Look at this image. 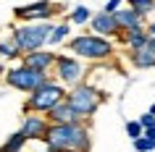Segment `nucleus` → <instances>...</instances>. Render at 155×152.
Listing matches in <instances>:
<instances>
[{"label": "nucleus", "instance_id": "0eeeda50", "mask_svg": "<svg viewBox=\"0 0 155 152\" xmlns=\"http://www.w3.org/2000/svg\"><path fill=\"white\" fill-rule=\"evenodd\" d=\"M13 13L24 24H29V21H45V18H50L55 13V5L50 0H40V3H32V5H24V8H13Z\"/></svg>", "mask_w": 155, "mask_h": 152}, {"label": "nucleus", "instance_id": "6ab92c4d", "mask_svg": "<svg viewBox=\"0 0 155 152\" xmlns=\"http://www.w3.org/2000/svg\"><path fill=\"white\" fill-rule=\"evenodd\" d=\"M74 21V24H87L92 18V13H90V8H84V5H79V8H74V13L68 16Z\"/></svg>", "mask_w": 155, "mask_h": 152}, {"label": "nucleus", "instance_id": "4be33fe9", "mask_svg": "<svg viewBox=\"0 0 155 152\" xmlns=\"http://www.w3.org/2000/svg\"><path fill=\"white\" fill-rule=\"evenodd\" d=\"M126 134H129L131 139H139V136H142V126H139L137 121H129V123H126Z\"/></svg>", "mask_w": 155, "mask_h": 152}, {"label": "nucleus", "instance_id": "423d86ee", "mask_svg": "<svg viewBox=\"0 0 155 152\" xmlns=\"http://www.w3.org/2000/svg\"><path fill=\"white\" fill-rule=\"evenodd\" d=\"M5 81H8L13 89H21V92H34L37 87H42L48 81V73L34 71V68H26V66H18L13 71H5Z\"/></svg>", "mask_w": 155, "mask_h": 152}, {"label": "nucleus", "instance_id": "bb28decb", "mask_svg": "<svg viewBox=\"0 0 155 152\" xmlns=\"http://www.w3.org/2000/svg\"><path fill=\"white\" fill-rule=\"evenodd\" d=\"M147 37H155V24H150V29H147Z\"/></svg>", "mask_w": 155, "mask_h": 152}, {"label": "nucleus", "instance_id": "a878e982", "mask_svg": "<svg viewBox=\"0 0 155 152\" xmlns=\"http://www.w3.org/2000/svg\"><path fill=\"white\" fill-rule=\"evenodd\" d=\"M142 136H147L150 142H155V128H147V131H142Z\"/></svg>", "mask_w": 155, "mask_h": 152}, {"label": "nucleus", "instance_id": "7ed1b4c3", "mask_svg": "<svg viewBox=\"0 0 155 152\" xmlns=\"http://www.w3.org/2000/svg\"><path fill=\"white\" fill-rule=\"evenodd\" d=\"M68 50L76 53L79 58H87V60H103V58L113 55V45L105 37H97V34H82V37L71 40Z\"/></svg>", "mask_w": 155, "mask_h": 152}, {"label": "nucleus", "instance_id": "f257e3e1", "mask_svg": "<svg viewBox=\"0 0 155 152\" xmlns=\"http://www.w3.org/2000/svg\"><path fill=\"white\" fill-rule=\"evenodd\" d=\"M42 142H48L50 152H87L90 150V134L79 123H66V126L50 123Z\"/></svg>", "mask_w": 155, "mask_h": 152}, {"label": "nucleus", "instance_id": "f3484780", "mask_svg": "<svg viewBox=\"0 0 155 152\" xmlns=\"http://www.w3.org/2000/svg\"><path fill=\"white\" fill-rule=\"evenodd\" d=\"M131 63L137 66V68H147V66H155V55H150L145 50H134L131 53Z\"/></svg>", "mask_w": 155, "mask_h": 152}, {"label": "nucleus", "instance_id": "9d476101", "mask_svg": "<svg viewBox=\"0 0 155 152\" xmlns=\"http://www.w3.org/2000/svg\"><path fill=\"white\" fill-rule=\"evenodd\" d=\"M48 123H58V126H66V123H76V113L71 110V105L66 102V100H61V102L55 105V108H50L48 110Z\"/></svg>", "mask_w": 155, "mask_h": 152}, {"label": "nucleus", "instance_id": "39448f33", "mask_svg": "<svg viewBox=\"0 0 155 152\" xmlns=\"http://www.w3.org/2000/svg\"><path fill=\"white\" fill-rule=\"evenodd\" d=\"M61 100H66V92L61 84L55 81H45L42 87H37L29 97V102H26V110H37V113H48L50 108H55Z\"/></svg>", "mask_w": 155, "mask_h": 152}, {"label": "nucleus", "instance_id": "ddd939ff", "mask_svg": "<svg viewBox=\"0 0 155 152\" xmlns=\"http://www.w3.org/2000/svg\"><path fill=\"white\" fill-rule=\"evenodd\" d=\"M113 18H116V24H118V32H129V29H139L142 26V18L134 13L131 8H124V11H116L113 13Z\"/></svg>", "mask_w": 155, "mask_h": 152}, {"label": "nucleus", "instance_id": "2eb2a0df", "mask_svg": "<svg viewBox=\"0 0 155 152\" xmlns=\"http://www.w3.org/2000/svg\"><path fill=\"white\" fill-rule=\"evenodd\" d=\"M129 8L134 11L139 18H145V16H150L155 11V0H129Z\"/></svg>", "mask_w": 155, "mask_h": 152}, {"label": "nucleus", "instance_id": "5701e85b", "mask_svg": "<svg viewBox=\"0 0 155 152\" xmlns=\"http://www.w3.org/2000/svg\"><path fill=\"white\" fill-rule=\"evenodd\" d=\"M142 128H155V115H150V113H145V115H139V121H137Z\"/></svg>", "mask_w": 155, "mask_h": 152}, {"label": "nucleus", "instance_id": "dca6fc26", "mask_svg": "<svg viewBox=\"0 0 155 152\" xmlns=\"http://www.w3.org/2000/svg\"><path fill=\"white\" fill-rule=\"evenodd\" d=\"M24 144H26V136L21 134V131H16L8 142L0 147V152H21V147H24Z\"/></svg>", "mask_w": 155, "mask_h": 152}, {"label": "nucleus", "instance_id": "cd10ccee", "mask_svg": "<svg viewBox=\"0 0 155 152\" xmlns=\"http://www.w3.org/2000/svg\"><path fill=\"white\" fill-rule=\"evenodd\" d=\"M45 152H50V150H45Z\"/></svg>", "mask_w": 155, "mask_h": 152}, {"label": "nucleus", "instance_id": "4468645a", "mask_svg": "<svg viewBox=\"0 0 155 152\" xmlns=\"http://www.w3.org/2000/svg\"><path fill=\"white\" fill-rule=\"evenodd\" d=\"M147 42V32L139 26V29H129V37H126V45H129L131 50H142Z\"/></svg>", "mask_w": 155, "mask_h": 152}, {"label": "nucleus", "instance_id": "f8f14e48", "mask_svg": "<svg viewBox=\"0 0 155 152\" xmlns=\"http://www.w3.org/2000/svg\"><path fill=\"white\" fill-rule=\"evenodd\" d=\"M92 29L97 32V37H113L118 34V24H116L113 13H97V16H92Z\"/></svg>", "mask_w": 155, "mask_h": 152}, {"label": "nucleus", "instance_id": "20e7f679", "mask_svg": "<svg viewBox=\"0 0 155 152\" xmlns=\"http://www.w3.org/2000/svg\"><path fill=\"white\" fill-rule=\"evenodd\" d=\"M66 102L71 105V110L76 113V118H87V115H92V113L100 108L103 95H100L95 87H90V84H79L71 95L66 97Z\"/></svg>", "mask_w": 155, "mask_h": 152}, {"label": "nucleus", "instance_id": "1a4fd4ad", "mask_svg": "<svg viewBox=\"0 0 155 152\" xmlns=\"http://www.w3.org/2000/svg\"><path fill=\"white\" fill-rule=\"evenodd\" d=\"M48 118H42V115H26L24 123H21V134L26 139H45L48 134Z\"/></svg>", "mask_w": 155, "mask_h": 152}, {"label": "nucleus", "instance_id": "f03ea898", "mask_svg": "<svg viewBox=\"0 0 155 152\" xmlns=\"http://www.w3.org/2000/svg\"><path fill=\"white\" fill-rule=\"evenodd\" d=\"M50 29L53 26L48 21H34V24H24L13 29V45L18 47V53H34V50H42L48 45Z\"/></svg>", "mask_w": 155, "mask_h": 152}, {"label": "nucleus", "instance_id": "9b49d317", "mask_svg": "<svg viewBox=\"0 0 155 152\" xmlns=\"http://www.w3.org/2000/svg\"><path fill=\"white\" fill-rule=\"evenodd\" d=\"M55 63V53H42V50H34V53H26L24 55V66L26 68H34V71L48 73V68Z\"/></svg>", "mask_w": 155, "mask_h": 152}, {"label": "nucleus", "instance_id": "b1692460", "mask_svg": "<svg viewBox=\"0 0 155 152\" xmlns=\"http://www.w3.org/2000/svg\"><path fill=\"white\" fill-rule=\"evenodd\" d=\"M118 5H121V0H108V3H105V13H116Z\"/></svg>", "mask_w": 155, "mask_h": 152}, {"label": "nucleus", "instance_id": "aec40b11", "mask_svg": "<svg viewBox=\"0 0 155 152\" xmlns=\"http://www.w3.org/2000/svg\"><path fill=\"white\" fill-rule=\"evenodd\" d=\"M0 55L3 58H18L21 53H18V47L13 45V40H11V42H0Z\"/></svg>", "mask_w": 155, "mask_h": 152}, {"label": "nucleus", "instance_id": "393cba45", "mask_svg": "<svg viewBox=\"0 0 155 152\" xmlns=\"http://www.w3.org/2000/svg\"><path fill=\"white\" fill-rule=\"evenodd\" d=\"M145 53H150V55H155V37H147V42H145Z\"/></svg>", "mask_w": 155, "mask_h": 152}, {"label": "nucleus", "instance_id": "a211bd4d", "mask_svg": "<svg viewBox=\"0 0 155 152\" xmlns=\"http://www.w3.org/2000/svg\"><path fill=\"white\" fill-rule=\"evenodd\" d=\"M66 34H68V24L53 26V29H50V37H48V45H58V42H63Z\"/></svg>", "mask_w": 155, "mask_h": 152}, {"label": "nucleus", "instance_id": "6e6552de", "mask_svg": "<svg viewBox=\"0 0 155 152\" xmlns=\"http://www.w3.org/2000/svg\"><path fill=\"white\" fill-rule=\"evenodd\" d=\"M55 66H58V76H61V81H63V84H68V87H71V84H79V81H82L84 68H82V63H79V60L61 55V58H55Z\"/></svg>", "mask_w": 155, "mask_h": 152}, {"label": "nucleus", "instance_id": "412c9836", "mask_svg": "<svg viewBox=\"0 0 155 152\" xmlns=\"http://www.w3.org/2000/svg\"><path fill=\"white\" fill-rule=\"evenodd\" d=\"M134 150H137V152H153L155 150V142H150L147 136H139V139H134Z\"/></svg>", "mask_w": 155, "mask_h": 152}]
</instances>
